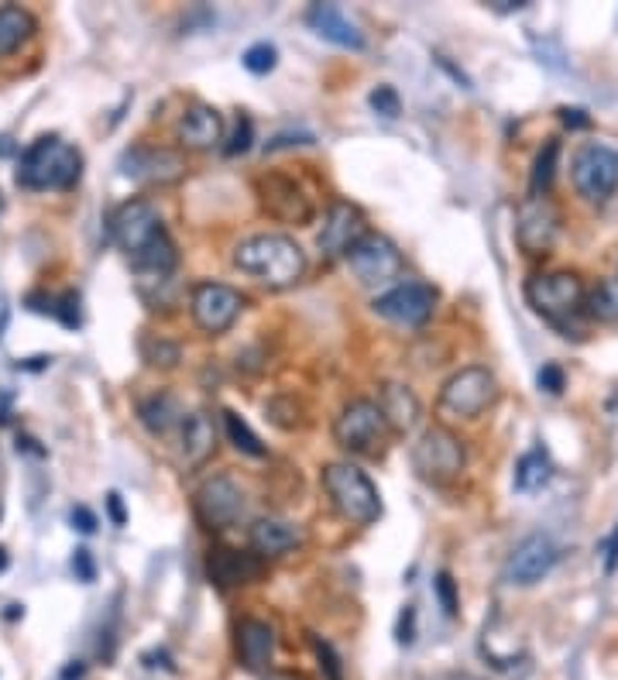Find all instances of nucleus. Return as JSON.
Here are the masks:
<instances>
[{"label": "nucleus", "mask_w": 618, "mask_h": 680, "mask_svg": "<svg viewBox=\"0 0 618 680\" xmlns=\"http://www.w3.org/2000/svg\"><path fill=\"white\" fill-rule=\"evenodd\" d=\"M309 642H313V654H317V660H320L323 677H327V680H344V663H340L337 649H333L327 639H320V636H309Z\"/></svg>", "instance_id": "72a5a7b5"}, {"label": "nucleus", "mask_w": 618, "mask_h": 680, "mask_svg": "<svg viewBox=\"0 0 618 680\" xmlns=\"http://www.w3.org/2000/svg\"><path fill=\"white\" fill-rule=\"evenodd\" d=\"M247 148H252V120L241 117L237 128H234V135H231V141L224 145V151H227V155H241V151H247Z\"/></svg>", "instance_id": "4c0bfd02"}, {"label": "nucleus", "mask_w": 618, "mask_h": 680, "mask_svg": "<svg viewBox=\"0 0 618 680\" xmlns=\"http://www.w3.org/2000/svg\"><path fill=\"white\" fill-rule=\"evenodd\" d=\"M138 419L145 423V429L151 433V437H169L172 429L182 426L185 410L172 392H154V395L138 402Z\"/></svg>", "instance_id": "a878e982"}, {"label": "nucleus", "mask_w": 618, "mask_h": 680, "mask_svg": "<svg viewBox=\"0 0 618 680\" xmlns=\"http://www.w3.org/2000/svg\"><path fill=\"white\" fill-rule=\"evenodd\" d=\"M179 141L185 148H193V151H210L224 141V117L216 114L213 107L206 104H193L190 110H185L179 117V128H175Z\"/></svg>", "instance_id": "5701e85b"}, {"label": "nucleus", "mask_w": 618, "mask_h": 680, "mask_svg": "<svg viewBox=\"0 0 618 680\" xmlns=\"http://www.w3.org/2000/svg\"><path fill=\"white\" fill-rule=\"evenodd\" d=\"M289 145H313V135L309 131H286V135H275L265 151H278V148H289Z\"/></svg>", "instance_id": "ea45409f"}, {"label": "nucleus", "mask_w": 618, "mask_h": 680, "mask_svg": "<svg viewBox=\"0 0 618 680\" xmlns=\"http://www.w3.org/2000/svg\"><path fill=\"white\" fill-rule=\"evenodd\" d=\"M62 677H66V680H73V677H83V667H70V670L62 673Z\"/></svg>", "instance_id": "09e8293b"}, {"label": "nucleus", "mask_w": 618, "mask_h": 680, "mask_svg": "<svg viewBox=\"0 0 618 680\" xmlns=\"http://www.w3.org/2000/svg\"><path fill=\"white\" fill-rule=\"evenodd\" d=\"M615 564H618V530H615L611 546H608V571H615Z\"/></svg>", "instance_id": "de8ad7c7"}, {"label": "nucleus", "mask_w": 618, "mask_h": 680, "mask_svg": "<svg viewBox=\"0 0 618 680\" xmlns=\"http://www.w3.org/2000/svg\"><path fill=\"white\" fill-rule=\"evenodd\" d=\"M379 410H382L385 423L392 426V433H409L423 416L416 392L409 385H402V382H385L379 389Z\"/></svg>", "instance_id": "393cba45"}, {"label": "nucleus", "mask_w": 618, "mask_h": 680, "mask_svg": "<svg viewBox=\"0 0 618 680\" xmlns=\"http://www.w3.org/2000/svg\"><path fill=\"white\" fill-rule=\"evenodd\" d=\"M540 389H546L550 395H561L564 392V371L556 368V364H546L540 371Z\"/></svg>", "instance_id": "a19ab883"}, {"label": "nucleus", "mask_w": 618, "mask_h": 680, "mask_svg": "<svg viewBox=\"0 0 618 680\" xmlns=\"http://www.w3.org/2000/svg\"><path fill=\"white\" fill-rule=\"evenodd\" d=\"M494 399H499V382H494V375L481 364H471V368L454 371L444 382L440 410L457 419H478Z\"/></svg>", "instance_id": "0eeeda50"}, {"label": "nucleus", "mask_w": 618, "mask_h": 680, "mask_svg": "<svg viewBox=\"0 0 618 680\" xmlns=\"http://www.w3.org/2000/svg\"><path fill=\"white\" fill-rule=\"evenodd\" d=\"M556 556H561V553H556V543L546 533H533V536H525L509 553L502 577L509 584H515V587H533V584H540L553 571Z\"/></svg>", "instance_id": "dca6fc26"}, {"label": "nucleus", "mask_w": 618, "mask_h": 680, "mask_svg": "<svg viewBox=\"0 0 618 680\" xmlns=\"http://www.w3.org/2000/svg\"><path fill=\"white\" fill-rule=\"evenodd\" d=\"M275 66H278V49L268 45V42H258V45H252V49L244 52V70H247V73L265 76V73H271Z\"/></svg>", "instance_id": "473e14b6"}, {"label": "nucleus", "mask_w": 618, "mask_h": 680, "mask_svg": "<svg viewBox=\"0 0 618 680\" xmlns=\"http://www.w3.org/2000/svg\"><path fill=\"white\" fill-rule=\"evenodd\" d=\"M258 196H262V206L268 210V216H275V221L296 224V227L313 221V203H309V196L299 190V182L289 176H278V172L262 176Z\"/></svg>", "instance_id": "f3484780"}, {"label": "nucleus", "mask_w": 618, "mask_h": 680, "mask_svg": "<svg viewBox=\"0 0 618 680\" xmlns=\"http://www.w3.org/2000/svg\"><path fill=\"white\" fill-rule=\"evenodd\" d=\"M73 571L79 574L83 584H89L93 577H97V571H93V561H89V550H76V556H73Z\"/></svg>", "instance_id": "37998d69"}, {"label": "nucleus", "mask_w": 618, "mask_h": 680, "mask_svg": "<svg viewBox=\"0 0 618 680\" xmlns=\"http://www.w3.org/2000/svg\"><path fill=\"white\" fill-rule=\"evenodd\" d=\"M584 283L577 272H540L525 283V302L533 306V314H540L543 320H550L553 327H567V320H574L584 309Z\"/></svg>", "instance_id": "20e7f679"}, {"label": "nucleus", "mask_w": 618, "mask_h": 680, "mask_svg": "<svg viewBox=\"0 0 618 680\" xmlns=\"http://www.w3.org/2000/svg\"><path fill=\"white\" fill-rule=\"evenodd\" d=\"M348 265L358 283L367 289L392 286L395 278H402V272H406V262H402L398 247L382 234H364L348 252Z\"/></svg>", "instance_id": "9d476101"}, {"label": "nucleus", "mask_w": 618, "mask_h": 680, "mask_svg": "<svg viewBox=\"0 0 618 680\" xmlns=\"http://www.w3.org/2000/svg\"><path fill=\"white\" fill-rule=\"evenodd\" d=\"M306 24L317 31L320 39L340 45V49H361L364 45V35H361V28L340 11L337 4H313L306 11Z\"/></svg>", "instance_id": "b1692460"}, {"label": "nucleus", "mask_w": 618, "mask_h": 680, "mask_svg": "<svg viewBox=\"0 0 618 680\" xmlns=\"http://www.w3.org/2000/svg\"><path fill=\"white\" fill-rule=\"evenodd\" d=\"M388 433L392 426L385 423L379 402H371V399H351L333 419V440L348 454H364V457L382 454Z\"/></svg>", "instance_id": "39448f33"}, {"label": "nucleus", "mask_w": 618, "mask_h": 680, "mask_svg": "<svg viewBox=\"0 0 618 680\" xmlns=\"http://www.w3.org/2000/svg\"><path fill=\"white\" fill-rule=\"evenodd\" d=\"M110 234H114V241H117L120 252L128 255V262H131V258H138L141 252H148L154 241H162L169 231H166V224H162L159 206L148 203V200H128V203H120V206L114 210V216H110Z\"/></svg>", "instance_id": "6e6552de"}, {"label": "nucleus", "mask_w": 618, "mask_h": 680, "mask_svg": "<svg viewBox=\"0 0 618 680\" xmlns=\"http://www.w3.org/2000/svg\"><path fill=\"white\" fill-rule=\"evenodd\" d=\"M120 172L145 185H172L185 176V159L172 148L135 145L120 155Z\"/></svg>", "instance_id": "2eb2a0df"}, {"label": "nucleus", "mask_w": 618, "mask_h": 680, "mask_svg": "<svg viewBox=\"0 0 618 680\" xmlns=\"http://www.w3.org/2000/svg\"><path fill=\"white\" fill-rule=\"evenodd\" d=\"M464 464H468V450L447 426H429L413 444V468L429 485H450L454 478H460Z\"/></svg>", "instance_id": "423d86ee"}, {"label": "nucleus", "mask_w": 618, "mask_h": 680, "mask_svg": "<svg viewBox=\"0 0 618 680\" xmlns=\"http://www.w3.org/2000/svg\"><path fill=\"white\" fill-rule=\"evenodd\" d=\"M244 309V296L224 283H200L193 286V296H190V314L196 320V327L210 337H221L227 333L237 317Z\"/></svg>", "instance_id": "f8f14e48"}, {"label": "nucleus", "mask_w": 618, "mask_h": 680, "mask_svg": "<svg viewBox=\"0 0 618 680\" xmlns=\"http://www.w3.org/2000/svg\"><path fill=\"white\" fill-rule=\"evenodd\" d=\"M433 592H437V598H440V605H444V615H447V618H457V612H460L457 584H454V577H450L447 571H440L437 577H433Z\"/></svg>", "instance_id": "f704fd0d"}, {"label": "nucleus", "mask_w": 618, "mask_h": 680, "mask_svg": "<svg viewBox=\"0 0 618 680\" xmlns=\"http://www.w3.org/2000/svg\"><path fill=\"white\" fill-rule=\"evenodd\" d=\"M371 309L388 320V323H398V327H419L433 317V309H437V289L426 286V283H402V286H392L388 293H382Z\"/></svg>", "instance_id": "4468645a"}, {"label": "nucleus", "mask_w": 618, "mask_h": 680, "mask_svg": "<svg viewBox=\"0 0 618 680\" xmlns=\"http://www.w3.org/2000/svg\"><path fill=\"white\" fill-rule=\"evenodd\" d=\"M561 120L567 124V128H587V124H592V117H587L584 110H577V107H574V110L564 107V110H561Z\"/></svg>", "instance_id": "c03bdc74"}, {"label": "nucleus", "mask_w": 618, "mask_h": 680, "mask_svg": "<svg viewBox=\"0 0 618 680\" xmlns=\"http://www.w3.org/2000/svg\"><path fill=\"white\" fill-rule=\"evenodd\" d=\"M73 525H76L79 533L89 536V533H97V516H93L86 506H76V509H73Z\"/></svg>", "instance_id": "79ce46f5"}, {"label": "nucleus", "mask_w": 618, "mask_h": 680, "mask_svg": "<svg viewBox=\"0 0 618 680\" xmlns=\"http://www.w3.org/2000/svg\"><path fill=\"white\" fill-rule=\"evenodd\" d=\"M556 155H561V145L556 141H546L543 151L536 155L533 172H530V196H546L550 193L553 176H556Z\"/></svg>", "instance_id": "c756f323"}, {"label": "nucleus", "mask_w": 618, "mask_h": 680, "mask_svg": "<svg viewBox=\"0 0 618 680\" xmlns=\"http://www.w3.org/2000/svg\"><path fill=\"white\" fill-rule=\"evenodd\" d=\"M52 317L62 323V327H79V296L76 293H66V296H58L52 302Z\"/></svg>", "instance_id": "e433bc0d"}, {"label": "nucleus", "mask_w": 618, "mask_h": 680, "mask_svg": "<svg viewBox=\"0 0 618 680\" xmlns=\"http://www.w3.org/2000/svg\"><path fill=\"white\" fill-rule=\"evenodd\" d=\"M584 314L598 320V323H618V275H608L587 293L584 299Z\"/></svg>", "instance_id": "cd10ccee"}, {"label": "nucleus", "mask_w": 618, "mask_h": 680, "mask_svg": "<svg viewBox=\"0 0 618 680\" xmlns=\"http://www.w3.org/2000/svg\"><path fill=\"white\" fill-rule=\"evenodd\" d=\"M234 265L247 275H255L268 289H289L306 275L302 247L286 234H255L237 244Z\"/></svg>", "instance_id": "f257e3e1"}, {"label": "nucleus", "mask_w": 618, "mask_h": 680, "mask_svg": "<svg viewBox=\"0 0 618 680\" xmlns=\"http://www.w3.org/2000/svg\"><path fill=\"white\" fill-rule=\"evenodd\" d=\"M224 429H227V440L241 450V454H247V457H265V444L258 440V433L247 426L237 413H224Z\"/></svg>", "instance_id": "7c9ffc66"}, {"label": "nucleus", "mask_w": 618, "mask_h": 680, "mask_svg": "<svg viewBox=\"0 0 618 680\" xmlns=\"http://www.w3.org/2000/svg\"><path fill=\"white\" fill-rule=\"evenodd\" d=\"M107 509H110L114 525H124V522H128V516H124V502H120V495H117V491L107 495Z\"/></svg>", "instance_id": "a18cd8bd"}, {"label": "nucleus", "mask_w": 618, "mask_h": 680, "mask_svg": "<svg viewBox=\"0 0 618 680\" xmlns=\"http://www.w3.org/2000/svg\"><path fill=\"white\" fill-rule=\"evenodd\" d=\"M83 176V155L76 145L62 141L55 135H45L31 141L18 162V185L24 190H70V185Z\"/></svg>", "instance_id": "f03ea898"}, {"label": "nucleus", "mask_w": 618, "mask_h": 680, "mask_svg": "<svg viewBox=\"0 0 618 680\" xmlns=\"http://www.w3.org/2000/svg\"><path fill=\"white\" fill-rule=\"evenodd\" d=\"M234 642H237V660L244 663V670H268L271 657H275V629L262 618H241L234 629Z\"/></svg>", "instance_id": "4be33fe9"}, {"label": "nucleus", "mask_w": 618, "mask_h": 680, "mask_svg": "<svg viewBox=\"0 0 618 680\" xmlns=\"http://www.w3.org/2000/svg\"><path fill=\"white\" fill-rule=\"evenodd\" d=\"M371 110L382 114V117H398L402 114V100H398V93L392 86H379V89H371V97H367Z\"/></svg>", "instance_id": "c9c22d12"}, {"label": "nucleus", "mask_w": 618, "mask_h": 680, "mask_svg": "<svg viewBox=\"0 0 618 680\" xmlns=\"http://www.w3.org/2000/svg\"><path fill=\"white\" fill-rule=\"evenodd\" d=\"M247 543H252V553H258L262 561H275V556H286L302 543V530L289 519L262 516L247 530Z\"/></svg>", "instance_id": "aec40b11"}, {"label": "nucleus", "mask_w": 618, "mask_h": 680, "mask_svg": "<svg viewBox=\"0 0 618 680\" xmlns=\"http://www.w3.org/2000/svg\"><path fill=\"white\" fill-rule=\"evenodd\" d=\"M550 457L546 450H530V454H522L519 464H515V491L522 495H530V491H540L546 481H550Z\"/></svg>", "instance_id": "c85d7f7f"}, {"label": "nucleus", "mask_w": 618, "mask_h": 680, "mask_svg": "<svg viewBox=\"0 0 618 680\" xmlns=\"http://www.w3.org/2000/svg\"><path fill=\"white\" fill-rule=\"evenodd\" d=\"M141 358L151 364V368H175L182 361V351L172 340H162V337H145L141 340Z\"/></svg>", "instance_id": "2f4dec72"}, {"label": "nucleus", "mask_w": 618, "mask_h": 680, "mask_svg": "<svg viewBox=\"0 0 618 680\" xmlns=\"http://www.w3.org/2000/svg\"><path fill=\"white\" fill-rule=\"evenodd\" d=\"M556 234H561V210L546 196H525L515 210V241L530 258L553 252Z\"/></svg>", "instance_id": "9b49d317"}, {"label": "nucleus", "mask_w": 618, "mask_h": 680, "mask_svg": "<svg viewBox=\"0 0 618 680\" xmlns=\"http://www.w3.org/2000/svg\"><path fill=\"white\" fill-rule=\"evenodd\" d=\"M395 636H398V642H402V646H413V639H416V608H413V605L402 608Z\"/></svg>", "instance_id": "58836bf2"}, {"label": "nucleus", "mask_w": 618, "mask_h": 680, "mask_svg": "<svg viewBox=\"0 0 618 680\" xmlns=\"http://www.w3.org/2000/svg\"><path fill=\"white\" fill-rule=\"evenodd\" d=\"M364 234H367L364 213H361L354 203L337 200V203L327 210V216H323V227H320L317 244H320V252H323L327 258H340V255L348 258V252H351V247H354Z\"/></svg>", "instance_id": "a211bd4d"}, {"label": "nucleus", "mask_w": 618, "mask_h": 680, "mask_svg": "<svg viewBox=\"0 0 618 680\" xmlns=\"http://www.w3.org/2000/svg\"><path fill=\"white\" fill-rule=\"evenodd\" d=\"M330 506L354 525H375L382 519V495L351 460H333L320 471Z\"/></svg>", "instance_id": "7ed1b4c3"}, {"label": "nucleus", "mask_w": 618, "mask_h": 680, "mask_svg": "<svg viewBox=\"0 0 618 680\" xmlns=\"http://www.w3.org/2000/svg\"><path fill=\"white\" fill-rule=\"evenodd\" d=\"M265 571V561L258 553H241V550H227L216 546L206 556V577L216 587H241V584H255Z\"/></svg>", "instance_id": "6ab92c4d"}, {"label": "nucleus", "mask_w": 618, "mask_h": 680, "mask_svg": "<svg viewBox=\"0 0 618 680\" xmlns=\"http://www.w3.org/2000/svg\"><path fill=\"white\" fill-rule=\"evenodd\" d=\"M31 31H35V18H31L24 8H0V59L18 52Z\"/></svg>", "instance_id": "bb28decb"}, {"label": "nucleus", "mask_w": 618, "mask_h": 680, "mask_svg": "<svg viewBox=\"0 0 618 680\" xmlns=\"http://www.w3.org/2000/svg\"><path fill=\"white\" fill-rule=\"evenodd\" d=\"M265 680H306L302 673H292V670H268Z\"/></svg>", "instance_id": "49530a36"}, {"label": "nucleus", "mask_w": 618, "mask_h": 680, "mask_svg": "<svg viewBox=\"0 0 618 680\" xmlns=\"http://www.w3.org/2000/svg\"><path fill=\"white\" fill-rule=\"evenodd\" d=\"M193 509L206 530H216V533L231 530L244 512V488L231 475H216V478L200 485Z\"/></svg>", "instance_id": "ddd939ff"}, {"label": "nucleus", "mask_w": 618, "mask_h": 680, "mask_svg": "<svg viewBox=\"0 0 618 680\" xmlns=\"http://www.w3.org/2000/svg\"><path fill=\"white\" fill-rule=\"evenodd\" d=\"M571 176H574V190L587 203H605L618 190V151L601 141L580 145L574 151Z\"/></svg>", "instance_id": "1a4fd4ad"}, {"label": "nucleus", "mask_w": 618, "mask_h": 680, "mask_svg": "<svg viewBox=\"0 0 618 680\" xmlns=\"http://www.w3.org/2000/svg\"><path fill=\"white\" fill-rule=\"evenodd\" d=\"M216 450V423L206 410H193L185 413L182 426H179V454H182V464L190 471H200L203 464L213 457Z\"/></svg>", "instance_id": "412c9836"}]
</instances>
